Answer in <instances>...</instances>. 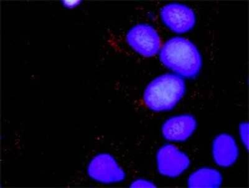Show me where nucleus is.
<instances>
[{
    "instance_id": "nucleus-1",
    "label": "nucleus",
    "mask_w": 249,
    "mask_h": 188,
    "mask_svg": "<svg viewBox=\"0 0 249 188\" xmlns=\"http://www.w3.org/2000/svg\"><path fill=\"white\" fill-rule=\"evenodd\" d=\"M159 54L163 65L183 78H193L201 70L202 58L198 49L185 37L168 39L162 45Z\"/></svg>"
},
{
    "instance_id": "nucleus-2",
    "label": "nucleus",
    "mask_w": 249,
    "mask_h": 188,
    "mask_svg": "<svg viewBox=\"0 0 249 188\" xmlns=\"http://www.w3.org/2000/svg\"><path fill=\"white\" fill-rule=\"evenodd\" d=\"M186 85L183 77L175 74L161 75L145 88L144 104L155 112L168 111L174 108L184 96Z\"/></svg>"
},
{
    "instance_id": "nucleus-3",
    "label": "nucleus",
    "mask_w": 249,
    "mask_h": 188,
    "mask_svg": "<svg viewBox=\"0 0 249 188\" xmlns=\"http://www.w3.org/2000/svg\"><path fill=\"white\" fill-rule=\"evenodd\" d=\"M126 39L135 52L146 57L157 55L163 45L159 32L147 24L133 26L126 34Z\"/></svg>"
},
{
    "instance_id": "nucleus-4",
    "label": "nucleus",
    "mask_w": 249,
    "mask_h": 188,
    "mask_svg": "<svg viewBox=\"0 0 249 188\" xmlns=\"http://www.w3.org/2000/svg\"><path fill=\"white\" fill-rule=\"evenodd\" d=\"M160 17L166 27L179 34L190 32L196 23L194 11L185 4H166L160 11Z\"/></svg>"
},
{
    "instance_id": "nucleus-5",
    "label": "nucleus",
    "mask_w": 249,
    "mask_h": 188,
    "mask_svg": "<svg viewBox=\"0 0 249 188\" xmlns=\"http://www.w3.org/2000/svg\"><path fill=\"white\" fill-rule=\"evenodd\" d=\"M157 161L160 173L170 178L181 175L190 165L188 156L173 145H165L160 148Z\"/></svg>"
},
{
    "instance_id": "nucleus-6",
    "label": "nucleus",
    "mask_w": 249,
    "mask_h": 188,
    "mask_svg": "<svg viewBox=\"0 0 249 188\" xmlns=\"http://www.w3.org/2000/svg\"><path fill=\"white\" fill-rule=\"evenodd\" d=\"M88 173L93 180L104 183L120 182L124 178V170L108 154L94 157L89 165Z\"/></svg>"
},
{
    "instance_id": "nucleus-7",
    "label": "nucleus",
    "mask_w": 249,
    "mask_h": 188,
    "mask_svg": "<svg viewBox=\"0 0 249 188\" xmlns=\"http://www.w3.org/2000/svg\"><path fill=\"white\" fill-rule=\"evenodd\" d=\"M196 127L194 117L188 114L179 115L164 121L162 134L169 141H184L192 136Z\"/></svg>"
},
{
    "instance_id": "nucleus-8",
    "label": "nucleus",
    "mask_w": 249,
    "mask_h": 188,
    "mask_svg": "<svg viewBox=\"0 0 249 188\" xmlns=\"http://www.w3.org/2000/svg\"><path fill=\"white\" fill-rule=\"evenodd\" d=\"M213 154L217 165L221 167H230L239 156L236 141L230 135H219L213 143Z\"/></svg>"
},
{
    "instance_id": "nucleus-9",
    "label": "nucleus",
    "mask_w": 249,
    "mask_h": 188,
    "mask_svg": "<svg viewBox=\"0 0 249 188\" xmlns=\"http://www.w3.org/2000/svg\"><path fill=\"white\" fill-rule=\"evenodd\" d=\"M222 183V176L214 168H204L196 170L188 179L190 188H214L219 187Z\"/></svg>"
},
{
    "instance_id": "nucleus-10",
    "label": "nucleus",
    "mask_w": 249,
    "mask_h": 188,
    "mask_svg": "<svg viewBox=\"0 0 249 188\" xmlns=\"http://www.w3.org/2000/svg\"><path fill=\"white\" fill-rule=\"evenodd\" d=\"M240 136L245 144L248 145V125L243 124L240 128Z\"/></svg>"
},
{
    "instance_id": "nucleus-11",
    "label": "nucleus",
    "mask_w": 249,
    "mask_h": 188,
    "mask_svg": "<svg viewBox=\"0 0 249 188\" xmlns=\"http://www.w3.org/2000/svg\"><path fill=\"white\" fill-rule=\"evenodd\" d=\"M133 187L137 188H152L155 187L153 183L147 180H138L133 183Z\"/></svg>"
},
{
    "instance_id": "nucleus-12",
    "label": "nucleus",
    "mask_w": 249,
    "mask_h": 188,
    "mask_svg": "<svg viewBox=\"0 0 249 188\" xmlns=\"http://www.w3.org/2000/svg\"><path fill=\"white\" fill-rule=\"evenodd\" d=\"M80 3L79 1H64V5L68 8L75 7Z\"/></svg>"
}]
</instances>
